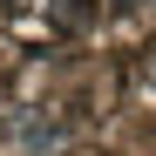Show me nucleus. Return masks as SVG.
<instances>
[{
  "instance_id": "obj_1",
  "label": "nucleus",
  "mask_w": 156,
  "mask_h": 156,
  "mask_svg": "<svg viewBox=\"0 0 156 156\" xmlns=\"http://www.w3.org/2000/svg\"><path fill=\"white\" fill-rule=\"evenodd\" d=\"M61 136H68V122H34L20 143H27V149H41V143H61Z\"/></svg>"
}]
</instances>
